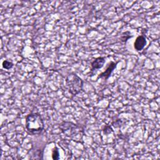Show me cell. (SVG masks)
<instances>
[{
  "instance_id": "1",
  "label": "cell",
  "mask_w": 160,
  "mask_h": 160,
  "mask_svg": "<svg viewBox=\"0 0 160 160\" xmlns=\"http://www.w3.org/2000/svg\"><path fill=\"white\" fill-rule=\"evenodd\" d=\"M26 128L30 134H41L44 128V121L41 115L38 113L29 114L26 118Z\"/></svg>"
},
{
  "instance_id": "2",
  "label": "cell",
  "mask_w": 160,
  "mask_h": 160,
  "mask_svg": "<svg viewBox=\"0 0 160 160\" xmlns=\"http://www.w3.org/2000/svg\"><path fill=\"white\" fill-rule=\"evenodd\" d=\"M66 84L69 92L73 96L77 95L82 90L83 81L75 73H71L67 76Z\"/></svg>"
},
{
  "instance_id": "3",
  "label": "cell",
  "mask_w": 160,
  "mask_h": 160,
  "mask_svg": "<svg viewBox=\"0 0 160 160\" xmlns=\"http://www.w3.org/2000/svg\"><path fill=\"white\" fill-rule=\"evenodd\" d=\"M118 63V62H114L113 61L110 62L108 64L106 70L104 72H102V73H101L98 76V79H99V78H104L105 79H108L110 77V76H111L112 72L113 71V70L116 68V65H117Z\"/></svg>"
},
{
  "instance_id": "4",
  "label": "cell",
  "mask_w": 160,
  "mask_h": 160,
  "mask_svg": "<svg viewBox=\"0 0 160 160\" xmlns=\"http://www.w3.org/2000/svg\"><path fill=\"white\" fill-rule=\"evenodd\" d=\"M146 44V39L143 36H139L136 38L134 43V47L138 51H141Z\"/></svg>"
},
{
  "instance_id": "5",
  "label": "cell",
  "mask_w": 160,
  "mask_h": 160,
  "mask_svg": "<svg viewBox=\"0 0 160 160\" xmlns=\"http://www.w3.org/2000/svg\"><path fill=\"white\" fill-rule=\"evenodd\" d=\"M105 63V58L103 57H98L96 58L92 62H91V66H92V70L94 69H98L101 68Z\"/></svg>"
},
{
  "instance_id": "6",
  "label": "cell",
  "mask_w": 160,
  "mask_h": 160,
  "mask_svg": "<svg viewBox=\"0 0 160 160\" xmlns=\"http://www.w3.org/2000/svg\"><path fill=\"white\" fill-rule=\"evenodd\" d=\"M131 37H132V36H131V33L129 31H126V32H123L121 34V41L122 42H126L128 41V39H129Z\"/></svg>"
},
{
  "instance_id": "7",
  "label": "cell",
  "mask_w": 160,
  "mask_h": 160,
  "mask_svg": "<svg viewBox=\"0 0 160 160\" xmlns=\"http://www.w3.org/2000/svg\"><path fill=\"white\" fill-rule=\"evenodd\" d=\"M2 67L3 68L6 69H9L11 68H12V67L13 66V64L12 62L9 61L8 60H4L2 62Z\"/></svg>"
},
{
  "instance_id": "8",
  "label": "cell",
  "mask_w": 160,
  "mask_h": 160,
  "mask_svg": "<svg viewBox=\"0 0 160 160\" xmlns=\"http://www.w3.org/2000/svg\"><path fill=\"white\" fill-rule=\"evenodd\" d=\"M52 158L53 159H58L59 158V151H58V149H57V148H55L54 149V150L52 151Z\"/></svg>"
}]
</instances>
